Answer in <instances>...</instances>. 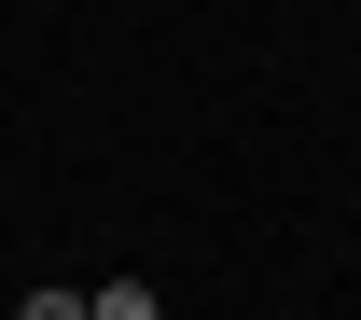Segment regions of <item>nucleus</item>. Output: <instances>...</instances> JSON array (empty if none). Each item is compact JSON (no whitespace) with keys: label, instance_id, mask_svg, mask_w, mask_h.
Listing matches in <instances>:
<instances>
[{"label":"nucleus","instance_id":"nucleus-1","mask_svg":"<svg viewBox=\"0 0 361 320\" xmlns=\"http://www.w3.org/2000/svg\"><path fill=\"white\" fill-rule=\"evenodd\" d=\"M97 320H153V292L139 278H97Z\"/></svg>","mask_w":361,"mask_h":320},{"label":"nucleus","instance_id":"nucleus-2","mask_svg":"<svg viewBox=\"0 0 361 320\" xmlns=\"http://www.w3.org/2000/svg\"><path fill=\"white\" fill-rule=\"evenodd\" d=\"M14 320H97V292H28Z\"/></svg>","mask_w":361,"mask_h":320}]
</instances>
